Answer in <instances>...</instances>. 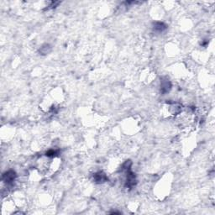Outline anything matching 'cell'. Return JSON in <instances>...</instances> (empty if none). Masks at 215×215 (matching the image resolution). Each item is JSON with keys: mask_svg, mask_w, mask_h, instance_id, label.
Instances as JSON below:
<instances>
[{"mask_svg": "<svg viewBox=\"0 0 215 215\" xmlns=\"http://www.w3.org/2000/svg\"><path fill=\"white\" fill-rule=\"evenodd\" d=\"M172 87L171 83L169 82L168 80H163L161 81V91L162 93H168L170 89Z\"/></svg>", "mask_w": 215, "mask_h": 215, "instance_id": "cell-2", "label": "cell"}, {"mask_svg": "<svg viewBox=\"0 0 215 215\" xmlns=\"http://www.w3.org/2000/svg\"><path fill=\"white\" fill-rule=\"evenodd\" d=\"M16 178V173L15 171H9L3 176V179L7 184H11L13 182H15Z\"/></svg>", "mask_w": 215, "mask_h": 215, "instance_id": "cell-1", "label": "cell"}, {"mask_svg": "<svg viewBox=\"0 0 215 215\" xmlns=\"http://www.w3.org/2000/svg\"><path fill=\"white\" fill-rule=\"evenodd\" d=\"M94 180H95V182L97 183H104V182L107 181V176L104 174V172H99L94 175Z\"/></svg>", "mask_w": 215, "mask_h": 215, "instance_id": "cell-3", "label": "cell"}, {"mask_svg": "<svg viewBox=\"0 0 215 215\" xmlns=\"http://www.w3.org/2000/svg\"><path fill=\"white\" fill-rule=\"evenodd\" d=\"M166 26L165 25L164 23L161 22H156L154 25V30L156 32H162L163 30H165Z\"/></svg>", "mask_w": 215, "mask_h": 215, "instance_id": "cell-4", "label": "cell"}]
</instances>
